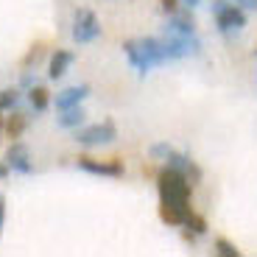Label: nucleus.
Instances as JSON below:
<instances>
[{
  "instance_id": "f03ea898",
  "label": "nucleus",
  "mask_w": 257,
  "mask_h": 257,
  "mask_svg": "<svg viewBox=\"0 0 257 257\" xmlns=\"http://www.w3.org/2000/svg\"><path fill=\"white\" fill-rule=\"evenodd\" d=\"M212 14H215V26H218L221 34H232V31L246 28V12L238 3H232V0H215Z\"/></svg>"
},
{
  "instance_id": "f8f14e48",
  "label": "nucleus",
  "mask_w": 257,
  "mask_h": 257,
  "mask_svg": "<svg viewBox=\"0 0 257 257\" xmlns=\"http://www.w3.org/2000/svg\"><path fill=\"white\" fill-rule=\"evenodd\" d=\"M84 120H87V112H84L81 106L62 109V115H59V126H62V128H78Z\"/></svg>"
},
{
  "instance_id": "39448f33",
  "label": "nucleus",
  "mask_w": 257,
  "mask_h": 257,
  "mask_svg": "<svg viewBox=\"0 0 257 257\" xmlns=\"http://www.w3.org/2000/svg\"><path fill=\"white\" fill-rule=\"evenodd\" d=\"M78 168L87 174L98 176H123V162L120 160H92V157H78Z\"/></svg>"
},
{
  "instance_id": "aec40b11",
  "label": "nucleus",
  "mask_w": 257,
  "mask_h": 257,
  "mask_svg": "<svg viewBox=\"0 0 257 257\" xmlns=\"http://www.w3.org/2000/svg\"><path fill=\"white\" fill-rule=\"evenodd\" d=\"M160 3H162V12L176 14V9H179V3H182V0H160Z\"/></svg>"
},
{
  "instance_id": "ddd939ff",
  "label": "nucleus",
  "mask_w": 257,
  "mask_h": 257,
  "mask_svg": "<svg viewBox=\"0 0 257 257\" xmlns=\"http://www.w3.org/2000/svg\"><path fill=\"white\" fill-rule=\"evenodd\" d=\"M28 98H31V106H34L37 112H45V109H48V103H51V95H48L45 87H31Z\"/></svg>"
},
{
  "instance_id": "dca6fc26",
  "label": "nucleus",
  "mask_w": 257,
  "mask_h": 257,
  "mask_svg": "<svg viewBox=\"0 0 257 257\" xmlns=\"http://www.w3.org/2000/svg\"><path fill=\"white\" fill-rule=\"evenodd\" d=\"M215 251H218L221 257H238V254H240V249H238V246H235V243H229L226 238H218V240H215Z\"/></svg>"
},
{
  "instance_id": "20e7f679",
  "label": "nucleus",
  "mask_w": 257,
  "mask_h": 257,
  "mask_svg": "<svg viewBox=\"0 0 257 257\" xmlns=\"http://www.w3.org/2000/svg\"><path fill=\"white\" fill-rule=\"evenodd\" d=\"M98 37H101V23H98L95 12L78 9L76 17H73V39L78 45H87V42H95Z\"/></svg>"
},
{
  "instance_id": "a211bd4d",
  "label": "nucleus",
  "mask_w": 257,
  "mask_h": 257,
  "mask_svg": "<svg viewBox=\"0 0 257 257\" xmlns=\"http://www.w3.org/2000/svg\"><path fill=\"white\" fill-rule=\"evenodd\" d=\"M171 154H174V146H168V143H154V146H151V157H154V160L165 162Z\"/></svg>"
},
{
  "instance_id": "4468645a",
  "label": "nucleus",
  "mask_w": 257,
  "mask_h": 257,
  "mask_svg": "<svg viewBox=\"0 0 257 257\" xmlns=\"http://www.w3.org/2000/svg\"><path fill=\"white\" fill-rule=\"evenodd\" d=\"M185 226H187V238H193V235H204L207 232V221L201 218V215H196L193 210H190V215H187Z\"/></svg>"
},
{
  "instance_id": "412c9836",
  "label": "nucleus",
  "mask_w": 257,
  "mask_h": 257,
  "mask_svg": "<svg viewBox=\"0 0 257 257\" xmlns=\"http://www.w3.org/2000/svg\"><path fill=\"white\" fill-rule=\"evenodd\" d=\"M3 221H6V199L0 196V229H3Z\"/></svg>"
},
{
  "instance_id": "423d86ee",
  "label": "nucleus",
  "mask_w": 257,
  "mask_h": 257,
  "mask_svg": "<svg viewBox=\"0 0 257 257\" xmlns=\"http://www.w3.org/2000/svg\"><path fill=\"white\" fill-rule=\"evenodd\" d=\"M6 165L17 174H31V151H28L26 143H12L6 151Z\"/></svg>"
},
{
  "instance_id": "0eeeda50",
  "label": "nucleus",
  "mask_w": 257,
  "mask_h": 257,
  "mask_svg": "<svg viewBox=\"0 0 257 257\" xmlns=\"http://www.w3.org/2000/svg\"><path fill=\"white\" fill-rule=\"evenodd\" d=\"M123 53L128 56V62H132V67H135L140 76H146L154 64H151V59L146 56V51H143V45H140V39H126L123 42Z\"/></svg>"
},
{
  "instance_id": "b1692460",
  "label": "nucleus",
  "mask_w": 257,
  "mask_h": 257,
  "mask_svg": "<svg viewBox=\"0 0 257 257\" xmlns=\"http://www.w3.org/2000/svg\"><path fill=\"white\" fill-rule=\"evenodd\" d=\"M0 128H3V117H0Z\"/></svg>"
},
{
  "instance_id": "1a4fd4ad",
  "label": "nucleus",
  "mask_w": 257,
  "mask_h": 257,
  "mask_svg": "<svg viewBox=\"0 0 257 257\" xmlns=\"http://www.w3.org/2000/svg\"><path fill=\"white\" fill-rule=\"evenodd\" d=\"M187 215H190V207H179V204H168L160 201V218L171 226H185Z\"/></svg>"
},
{
  "instance_id": "9d476101",
  "label": "nucleus",
  "mask_w": 257,
  "mask_h": 257,
  "mask_svg": "<svg viewBox=\"0 0 257 257\" xmlns=\"http://www.w3.org/2000/svg\"><path fill=\"white\" fill-rule=\"evenodd\" d=\"M143 51H146V56L151 59V64H165L168 62V51H165V42L162 39H154V37H146L140 39Z\"/></svg>"
},
{
  "instance_id": "2eb2a0df",
  "label": "nucleus",
  "mask_w": 257,
  "mask_h": 257,
  "mask_svg": "<svg viewBox=\"0 0 257 257\" xmlns=\"http://www.w3.org/2000/svg\"><path fill=\"white\" fill-rule=\"evenodd\" d=\"M23 128H26V115H20V112H14V115L9 117V123H6L9 137H20V135H23Z\"/></svg>"
},
{
  "instance_id": "4be33fe9",
  "label": "nucleus",
  "mask_w": 257,
  "mask_h": 257,
  "mask_svg": "<svg viewBox=\"0 0 257 257\" xmlns=\"http://www.w3.org/2000/svg\"><path fill=\"white\" fill-rule=\"evenodd\" d=\"M232 3H238L243 9H257V0H232Z\"/></svg>"
},
{
  "instance_id": "6ab92c4d",
  "label": "nucleus",
  "mask_w": 257,
  "mask_h": 257,
  "mask_svg": "<svg viewBox=\"0 0 257 257\" xmlns=\"http://www.w3.org/2000/svg\"><path fill=\"white\" fill-rule=\"evenodd\" d=\"M39 59H42V45H34L31 51H28V56L23 59V67H31V64H37Z\"/></svg>"
},
{
  "instance_id": "6e6552de",
  "label": "nucleus",
  "mask_w": 257,
  "mask_h": 257,
  "mask_svg": "<svg viewBox=\"0 0 257 257\" xmlns=\"http://www.w3.org/2000/svg\"><path fill=\"white\" fill-rule=\"evenodd\" d=\"M90 95V87L87 84H78V87H67V90H62L56 95V109H70V106H78V103L84 101V98Z\"/></svg>"
},
{
  "instance_id": "9b49d317",
  "label": "nucleus",
  "mask_w": 257,
  "mask_h": 257,
  "mask_svg": "<svg viewBox=\"0 0 257 257\" xmlns=\"http://www.w3.org/2000/svg\"><path fill=\"white\" fill-rule=\"evenodd\" d=\"M73 59H76V56H73L70 51H56L51 56V64H48V76H51L53 81H56V78H62L64 73H67V67L73 64Z\"/></svg>"
},
{
  "instance_id": "5701e85b",
  "label": "nucleus",
  "mask_w": 257,
  "mask_h": 257,
  "mask_svg": "<svg viewBox=\"0 0 257 257\" xmlns=\"http://www.w3.org/2000/svg\"><path fill=\"white\" fill-rule=\"evenodd\" d=\"M182 6H187V9H196V6H201V0H182Z\"/></svg>"
},
{
  "instance_id": "393cba45",
  "label": "nucleus",
  "mask_w": 257,
  "mask_h": 257,
  "mask_svg": "<svg viewBox=\"0 0 257 257\" xmlns=\"http://www.w3.org/2000/svg\"><path fill=\"white\" fill-rule=\"evenodd\" d=\"M254 53H257V48H254Z\"/></svg>"
},
{
  "instance_id": "f3484780",
  "label": "nucleus",
  "mask_w": 257,
  "mask_h": 257,
  "mask_svg": "<svg viewBox=\"0 0 257 257\" xmlns=\"http://www.w3.org/2000/svg\"><path fill=\"white\" fill-rule=\"evenodd\" d=\"M17 101H20L17 90H0V112H3V109H14Z\"/></svg>"
},
{
  "instance_id": "7ed1b4c3",
  "label": "nucleus",
  "mask_w": 257,
  "mask_h": 257,
  "mask_svg": "<svg viewBox=\"0 0 257 257\" xmlns=\"http://www.w3.org/2000/svg\"><path fill=\"white\" fill-rule=\"evenodd\" d=\"M76 143L81 146H106V143H115L117 140V128L112 120H103V123H92V126H84V128H76Z\"/></svg>"
},
{
  "instance_id": "f257e3e1",
  "label": "nucleus",
  "mask_w": 257,
  "mask_h": 257,
  "mask_svg": "<svg viewBox=\"0 0 257 257\" xmlns=\"http://www.w3.org/2000/svg\"><path fill=\"white\" fill-rule=\"evenodd\" d=\"M157 190H160V201H168V204H179V207H190V179L174 168L160 171L157 176Z\"/></svg>"
}]
</instances>
